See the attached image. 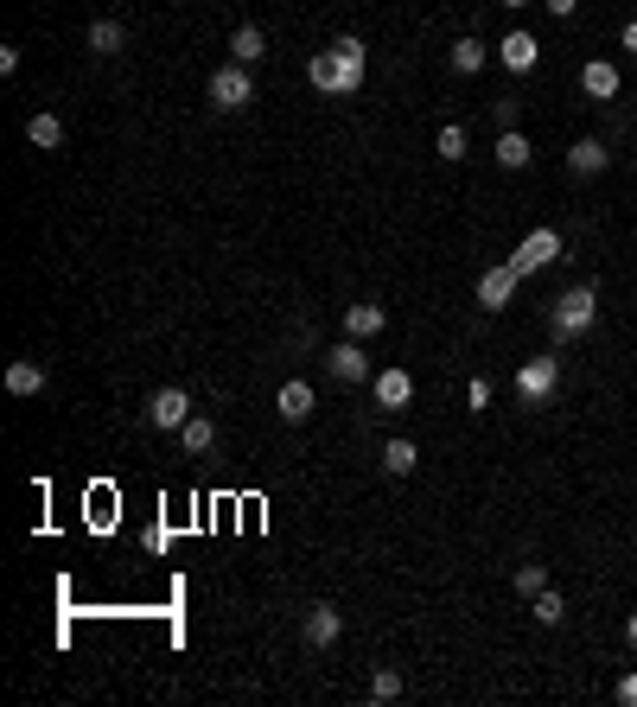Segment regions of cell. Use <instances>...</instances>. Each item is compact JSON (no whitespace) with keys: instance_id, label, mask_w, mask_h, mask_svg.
Wrapping results in <instances>:
<instances>
[{"instance_id":"29","label":"cell","mask_w":637,"mask_h":707,"mask_svg":"<svg viewBox=\"0 0 637 707\" xmlns=\"http://www.w3.org/2000/svg\"><path fill=\"white\" fill-rule=\"evenodd\" d=\"M612 695L625 701V707H637V669H631V676H618V688H612Z\"/></svg>"},{"instance_id":"26","label":"cell","mask_w":637,"mask_h":707,"mask_svg":"<svg viewBox=\"0 0 637 707\" xmlns=\"http://www.w3.org/2000/svg\"><path fill=\"white\" fill-rule=\"evenodd\" d=\"M529 612H536V625H548V631H555V625H561V618H567V599L555 593V586H542V593H536V599H529Z\"/></svg>"},{"instance_id":"7","label":"cell","mask_w":637,"mask_h":707,"mask_svg":"<svg viewBox=\"0 0 637 707\" xmlns=\"http://www.w3.org/2000/svg\"><path fill=\"white\" fill-rule=\"evenodd\" d=\"M555 255H561V230H529L523 249L510 255V268H516V274H536V268L555 262Z\"/></svg>"},{"instance_id":"23","label":"cell","mask_w":637,"mask_h":707,"mask_svg":"<svg viewBox=\"0 0 637 707\" xmlns=\"http://www.w3.org/2000/svg\"><path fill=\"white\" fill-rule=\"evenodd\" d=\"M415 465H421V446H415V440H389V446H383V472H389V478H408Z\"/></svg>"},{"instance_id":"13","label":"cell","mask_w":637,"mask_h":707,"mask_svg":"<svg viewBox=\"0 0 637 707\" xmlns=\"http://www.w3.org/2000/svg\"><path fill=\"white\" fill-rule=\"evenodd\" d=\"M45 383H51V370L39 364V357H13L7 364V395H20V402L26 395H45Z\"/></svg>"},{"instance_id":"6","label":"cell","mask_w":637,"mask_h":707,"mask_svg":"<svg viewBox=\"0 0 637 707\" xmlns=\"http://www.w3.org/2000/svg\"><path fill=\"white\" fill-rule=\"evenodd\" d=\"M147 421H153V427H166V434H179V427L192 421V395H185L179 383L153 389V402H147Z\"/></svg>"},{"instance_id":"1","label":"cell","mask_w":637,"mask_h":707,"mask_svg":"<svg viewBox=\"0 0 637 707\" xmlns=\"http://www.w3.org/2000/svg\"><path fill=\"white\" fill-rule=\"evenodd\" d=\"M548 325H555V338H587L599 325V293L593 287H567L555 300V313H548Z\"/></svg>"},{"instance_id":"33","label":"cell","mask_w":637,"mask_h":707,"mask_svg":"<svg viewBox=\"0 0 637 707\" xmlns=\"http://www.w3.org/2000/svg\"><path fill=\"white\" fill-rule=\"evenodd\" d=\"M625 637H631V644H637V612H631V618H625Z\"/></svg>"},{"instance_id":"18","label":"cell","mask_w":637,"mask_h":707,"mask_svg":"<svg viewBox=\"0 0 637 707\" xmlns=\"http://www.w3.org/2000/svg\"><path fill=\"white\" fill-rule=\"evenodd\" d=\"M446 64H453L459 77H478L491 64V45L485 39H453V45H446Z\"/></svg>"},{"instance_id":"31","label":"cell","mask_w":637,"mask_h":707,"mask_svg":"<svg viewBox=\"0 0 637 707\" xmlns=\"http://www.w3.org/2000/svg\"><path fill=\"white\" fill-rule=\"evenodd\" d=\"M548 13H555V20H574V13H580V0H548Z\"/></svg>"},{"instance_id":"30","label":"cell","mask_w":637,"mask_h":707,"mask_svg":"<svg viewBox=\"0 0 637 707\" xmlns=\"http://www.w3.org/2000/svg\"><path fill=\"white\" fill-rule=\"evenodd\" d=\"M491 122H497V128H510V122H516V102H510V96H504V102H491Z\"/></svg>"},{"instance_id":"24","label":"cell","mask_w":637,"mask_h":707,"mask_svg":"<svg viewBox=\"0 0 637 707\" xmlns=\"http://www.w3.org/2000/svg\"><path fill=\"white\" fill-rule=\"evenodd\" d=\"M332 51H338V64H344V71H351V96H357V90H364V58H370L364 39H351V32H344V39H338Z\"/></svg>"},{"instance_id":"34","label":"cell","mask_w":637,"mask_h":707,"mask_svg":"<svg viewBox=\"0 0 637 707\" xmlns=\"http://www.w3.org/2000/svg\"><path fill=\"white\" fill-rule=\"evenodd\" d=\"M497 7H510V13H516V7H529V0H497Z\"/></svg>"},{"instance_id":"9","label":"cell","mask_w":637,"mask_h":707,"mask_svg":"<svg viewBox=\"0 0 637 707\" xmlns=\"http://www.w3.org/2000/svg\"><path fill=\"white\" fill-rule=\"evenodd\" d=\"M536 58H542L536 32H504V39H497V64H504V71H516V77L536 71Z\"/></svg>"},{"instance_id":"25","label":"cell","mask_w":637,"mask_h":707,"mask_svg":"<svg viewBox=\"0 0 637 707\" xmlns=\"http://www.w3.org/2000/svg\"><path fill=\"white\" fill-rule=\"evenodd\" d=\"M179 440H185V453H211V446H217V421L211 415H192V421L179 427Z\"/></svg>"},{"instance_id":"16","label":"cell","mask_w":637,"mask_h":707,"mask_svg":"<svg viewBox=\"0 0 637 707\" xmlns=\"http://www.w3.org/2000/svg\"><path fill=\"white\" fill-rule=\"evenodd\" d=\"M26 141L39 147V153H58V147H64V115L32 109V115H26Z\"/></svg>"},{"instance_id":"14","label":"cell","mask_w":637,"mask_h":707,"mask_svg":"<svg viewBox=\"0 0 637 707\" xmlns=\"http://www.w3.org/2000/svg\"><path fill=\"white\" fill-rule=\"evenodd\" d=\"M612 166V153H606V141H593V134H580L574 147H567V172L574 179H593V172H606Z\"/></svg>"},{"instance_id":"3","label":"cell","mask_w":637,"mask_h":707,"mask_svg":"<svg viewBox=\"0 0 637 707\" xmlns=\"http://www.w3.org/2000/svg\"><path fill=\"white\" fill-rule=\"evenodd\" d=\"M555 383H561V364H555V357H529V364L516 370V402H523V408H542L548 395H555Z\"/></svg>"},{"instance_id":"28","label":"cell","mask_w":637,"mask_h":707,"mask_svg":"<svg viewBox=\"0 0 637 707\" xmlns=\"http://www.w3.org/2000/svg\"><path fill=\"white\" fill-rule=\"evenodd\" d=\"M370 695H376V701H395V695H402V669H376V676H370Z\"/></svg>"},{"instance_id":"19","label":"cell","mask_w":637,"mask_h":707,"mask_svg":"<svg viewBox=\"0 0 637 707\" xmlns=\"http://www.w3.org/2000/svg\"><path fill=\"white\" fill-rule=\"evenodd\" d=\"M529 160H536L529 134H516V128H504V134H497V166H504V172H523Z\"/></svg>"},{"instance_id":"27","label":"cell","mask_w":637,"mask_h":707,"mask_svg":"<svg viewBox=\"0 0 637 707\" xmlns=\"http://www.w3.org/2000/svg\"><path fill=\"white\" fill-rule=\"evenodd\" d=\"M542 586H548V567H542V561H523V567H516V593H529V599H536Z\"/></svg>"},{"instance_id":"21","label":"cell","mask_w":637,"mask_h":707,"mask_svg":"<svg viewBox=\"0 0 637 707\" xmlns=\"http://www.w3.org/2000/svg\"><path fill=\"white\" fill-rule=\"evenodd\" d=\"M122 45H128V26L122 20H90V51H96V58H115Z\"/></svg>"},{"instance_id":"4","label":"cell","mask_w":637,"mask_h":707,"mask_svg":"<svg viewBox=\"0 0 637 707\" xmlns=\"http://www.w3.org/2000/svg\"><path fill=\"white\" fill-rule=\"evenodd\" d=\"M325 376H332V383H370V357H364V338H344V344H332V351H325Z\"/></svg>"},{"instance_id":"2","label":"cell","mask_w":637,"mask_h":707,"mask_svg":"<svg viewBox=\"0 0 637 707\" xmlns=\"http://www.w3.org/2000/svg\"><path fill=\"white\" fill-rule=\"evenodd\" d=\"M255 102V77H249V64H223V71L211 77V109H223V115H243Z\"/></svg>"},{"instance_id":"17","label":"cell","mask_w":637,"mask_h":707,"mask_svg":"<svg viewBox=\"0 0 637 707\" xmlns=\"http://www.w3.org/2000/svg\"><path fill=\"white\" fill-rule=\"evenodd\" d=\"M389 325V313L376 300H357V306H344V338H376Z\"/></svg>"},{"instance_id":"15","label":"cell","mask_w":637,"mask_h":707,"mask_svg":"<svg viewBox=\"0 0 637 707\" xmlns=\"http://www.w3.org/2000/svg\"><path fill=\"white\" fill-rule=\"evenodd\" d=\"M580 90H587L593 102H612L618 96V64L612 58H587L580 64Z\"/></svg>"},{"instance_id":"10","label":"cell","mask_w":637,"mask_h":707,"mask_svg":"<svg viewBox=\"0 0 637 707\" xmlns=\"http://www.w3.org/2000/svg\"><path fill=\"white\" fill-rule=\"evenodd\" d=\"M306 644H313V650H332L338 644V637H344V612L338 606H306Z\"/></svg>"},{"instance_id":"20","label":"cell","mask_w":637,"mask_h":707,"mask_svg":"<svg viewBox=\"0 0 637 707\" xmlns=\"http://www.w3.org/2000/svg\"><path fill=\"white\" fill-rule=\"evenodd\" d=\"M230 58H236V64H262V58H268V32H262V26H236V32H230Z\"/></svg>"},{"instance_id":"8","label":"cell","mask_w":637,"mask_h":707,"mask_svg":"<svg viewBox=\"0 0 637 707\" xmlns=\"http://www.w3.org/2000/svg\"><path fill=\"white\" fill-rule=\"evenodd\" d=\"M306 83H313L319 96H351V71L338 64V51H313V64H306Z\"/></svg>"},{"instance_id":"32","label":"cell","mask_w":637,"mask_h":707,"mask_svg":"<svg viewBox=\"0 0 637 707\" xmlns=\"http://www.w3.org/2000/svg\"><path fill=\"white\" fill-rule=\"evenodd\" d=\"M618 45H625V51H637V20H625V32H618Z\"/></svg>"},{"instance_id":"11","label":"cell","mask_w":637,"mask_h":707,"mask_svg":"<svg viewBox=\"0 0 637 707\" xmlns=\"http://www.w3.org/2000/svg\"><path fill=\"white\" fill-rule=\"evenodd\" d=\"M370 395H376V408H408V402H415V376H408V370H376Z\"/></svg>"},{"instance_id":"5","label":"cell","mask_w":637,"mask_h":707,"mask_svg":"<svg viewBox=\"0 0 637 707\" xmlns=\"http://www.w3.org/2000/svg\"><path fill=\"white\" fill-rule=\"evenodd\" d=\"M313 408H319V395L306 376H287L281 389H274V415H281L287 427H300V421H313Z\"/></svg>"},{"instance_id":"12","label":"cell","mask_w":637,"mask_h":707,"mask_svg":"<svg viewBox=\"0 0 637 707\" xmlns=\"http://www.w3.org/2000/svg\"><path fill=\"white\" fill-rule=\"evenodd\" d=\"M516 281H523V274H516L510 262H504V268H485V274H478V306H485V313H497V306H510Z\"/></svg>"},{"instance_id":"22","label":"cell","mask_w":637,"mask_h":707,"mask_svg":"<svg viewBox=\"0 0 637 707\" xmlns=\"http://www.w3.org/2000/svg\"><path fill=\"white\" fill-rule=\"evenodd\" d=\"M466 147H472L466 122H440V134H434V153H440L446 166H453V160H466Z\"/></svg>"}]
</instances>
